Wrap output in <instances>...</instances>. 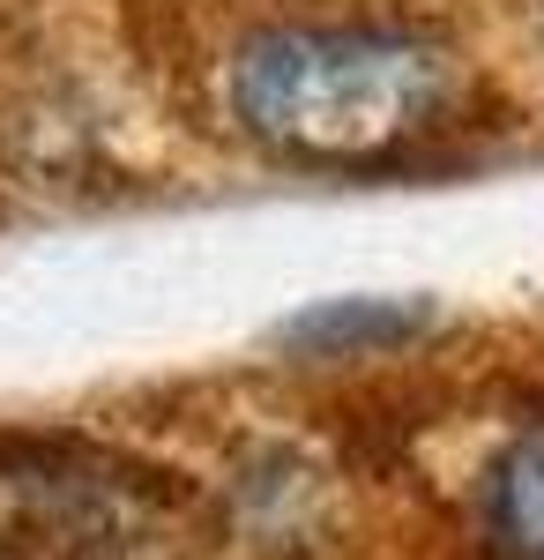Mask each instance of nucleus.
Listing matches in <instances>:
<instances>
[{
	"mask_svg": "<svg viewBox=\"0 0 544 560\" xmlns=\"http://www.w3.org/2000/svg\"><path fill=\"white\" fill-rule=\"evenodd\" d=\"M224 113L261 158L366 173L418 150L456 113V60L388 23H306L253 38L224 75Z\"/></svg>",
	"mask_w": 544,
	"mask_h": 560,
	"instance_id": "obj_1",
	"label": "nucleus"
},
{
	"mask_svg": "<svg viewBox=\"0 0 544 560\" xmlns=\"http://www.w3.org/2000/svg\"><path fill=\"white\" fill-rule=\"evenodd\" d=\"M493 538L507 560H544V427H530L493 471Z\"/></svg>",
	"mask_w": 544,
	"mask_h": 560,
	"instance_id": "obj_2",
	"label": "nucleus"
},
{
	"mask_svg": "<svg viewBox=\"0 0 544 560\" xmlns=\"http://www.w3.org/2000/svg\"><path fill=\"white\" fill-rule=\"evenodd\" d=\"M0 560H38V553H0Z\"/></svg>",
	"mask_w": 544,
	"mask_h": 560,
	"instance_id": "obj_3",
	"label": "nucleus"
}]
</instances>
